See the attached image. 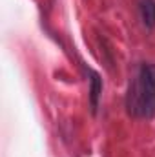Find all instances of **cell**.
Instances as JSON below:
<instances>
[{"label":"cell","instance_id":"6da1fadb","mask_svg":"<svg viewBox=\"0 0 155 157\" xmlns=\"http://www.w3.org/2000/svg\"><path fill=\"white\" fill-rule=\"evenodd\" d=\"M128 108L133 115L152 117L155 115V75L153 70L142 66L128 93Z\"/></svg>","mask_w":155,"mask_h":157},{"label":"cell","instance_id":"7a4b0ae2","mask_svg":"<svg viewBox=\"0 0 155 157\" xmlns=\"http://www.w3.org/2000/svg\"><path fill=\"white\" fill-rule=\"evenodd\" d=\"M141 17L146 28L155 26V0H141Z\"/></svg>","mask_w":155,"mask_h":157}]
</instances>
